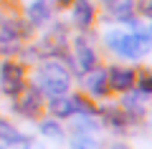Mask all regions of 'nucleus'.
<instances>
[{"label":"nucleus","instance_id":"9d476101","mask_svg":"<svg viewBox=\"0 0 152 149\" xmlns=\"http://www.w3.org/2000/svg\"><path fill=\"white\" fill-rule=\"evenodd\" d=\"M81 91L94 99V101H107L112 91H109V81H107V66H99V68L89 71V73L81 76Z\"/></svg>","mask_w":152,"mask_h":149},{"label":"nucleus","instance_id":"0eeeda50","mask_svg":"<svg viewBox=\"0 0 152 149\" xmlns=\"http://www.w3.org/2000/svg\"><path fill=\"white\" fill-rule=\"evenodd\" d=\"M69 13H71L69 25L76 33H89L99 23V5L94 0H74V5L69 8Z\"/></svg>","mask_w":152,"mask_h":149},{"label":"nucleus","instance_id":"39448f33","mask_svg":"<svg viewBox=\"0 0 152 149\" xmlns=\"http://www.w3.org/2000/svg\"><path fill=\"white\" fill-rule=\"evenodd\" d=\"M10 109H13L15 116L26 119V121H38V119L46 116V99L33 84H28V89L18 99L10 101Z\"/></svg>","mask_w":152,"mask_h":149},{"label":"nucleus","instance_id":"6ab92c4d","mask_svg":"<svg viewBox=\"0 0 152 149\" xmlns=\"http://www.w3.org/2000/svg\"><path fill=\"white\" fill-rule=\"evenodd\" d=\"M51 3H53L56 10H69V8L74 5V0H51Z\"/></svg>","mask_w":152,"mask_h":149},{"label":"nucleus","instance_id":"4468645a","mask_svg":"<svg viewBox=\"0 0 152 149\" xmlns=\"http://www.w3.org/2000/svg\"><path fill=\"white\" fill-rule=\"evenodd\" d=\"M71 101H74L76 116H96L99 104L94 101V99H89L84 91H71Z\"/></svg>","mask_w":152,"mask_h":149},{"label":"nucleus","instance_id":"6e6552de","mask_svg":"<svg viewBox=\"0 0 152 149\" xmlns=\"http://www.w3.org/2000/svg\"><path fill=\"white\" fill-rule=\"evenodd\" d=\"M96 116H99V124H102L104 129H109V132H114V134H127L132 129L129 116L124 114V109H122L119 104H109V101L99 104Z\"/></svg>","mask_w":152,"mask_h":149},{"label":"nucleus","instance_id":"f3484780","mask_svg":"<svg viewBox=\"0 0 152 149\" xmlns=\"http://www.w3.org/2000/svg\"><path fill=\"white\" fill-rule=\"evenodd\" d=\"M71 149H102V142L94 134H74Z\"/></svg>","mask_w":152,"mask_h":149},{"label":"nucleus","instance_id":"7ed1b4c3","mask_svg":"<svg viewBox=\"0 0 152 149\" xmlns=\"http://www.w3.org/2000/svg\"><path fill=\"white\" fill-rule=\"evenodd\" d=\"M102 66V53L96 48V33H76L71 36V73L81 78L84 73Z\"/></svg>","mask_w":152,"mask_h":149},{"label":"nucleus","instance_id":"423d86ee","mask_svg":"<svg viewBox=\"0 0 152 149\" xmlns=\"http://www.w3.org/2000/svg\"><path fill=\"white\" fill-rule=\"evenodd\" d=\"M99 15H102L107 23L129 25V31L140 25V15H137V0H102Z\"/></svg>","mask_w":152,"mask_h":149},{"label":"nucleus","instance_id":"ddd939ff","mask_svg":"<svg viewBox=\"0 0 152 149\" xmlns=\"http://www.w3.org/2000/svg\"><path fill=\"white\" fill-rule=\"evenodd\" d=\"M46 114L58 121H69L71 116H76L74 111V101H71V94L66 96H56V99H46Z\"/></svg>","mask_w":152,"mask_h":149},{"label":"nucleus","instance_id":"dca6fc26","mask_svg":"<svg viewBox=\"0 0 152 149\" xmlns=\"http://www.w3.org/2000/svg\"><path fill=\"white\" fill-rule=\"evenodd\" d=\"M71 132L74 134H96L102 129L99 116H71Z\"/></svg>","mask_w":152,"mask_h":149},{"label":"nucleus","instance_id":"412c9836","mask_svg":"<svg viewBox=\"0 0 152 149\" xmlns=\"http://www.w3.org/2000/svg\"><path fill=\"white\" fill-rule=\"evenodd\" d=\"M0 149H10V147H0Z\"/></svg>","mask_w":152,"mask_h":149},{"label":"nucleus","instance_id":"1a4fd4ad","mask_svg":"<svg viewBox=\"0 0 152 149\" xmlns=\"http://www.w3.org/2000/svg\"><path fill=\"white\" fill-rule=\"evenodd\" d=\"M107 81H109V91L122 96L137 86V68L124 63H112L107 66Z\"/></svg>","mask_w":152,"mask_h":149},{"label":"nucleus","instance_id":"20e7f679","mask_svg":"<svg viewBox=\"0 0 152 149\" xmlns=\"http://www.w3.org/2000/svg\"><path fill=\"white\" fill-rule=\"evenodd\" d=\"M31 84V66L20 58H3L0 61V91L8 99H18Z\"/></svg>","mask_w":152,"mask_h":149},{"label":"nucleus","instance_id":"9b49d317","mask_svg":"<svg viewBox=\"0 0 152 149\" xmlns=\"http://www.w3.org/2000/svg\"><path fill=\"white\" fill-rule=\"evenodd\" d=\"M20 15L26 18V20L31 23L36 31H41V28H48L51 23H53L56 8H53V3H51V0H28Z\"/></svg>","mask_w":152,"mask_h":149},{"label":"nucleus","instance_id":"5701e85b","mask_svg":"<svg viewBox=\"0 0 152 149\" xmlns=\"http://www.w3.org/2000/svg\"><path fill=\"white\" fill-rule=\"evenodd\" d=\"M10 3H15V0H10Z\"/></svg>","mask_w":152,"mask_h":149},{"label":"nucleus","instance_id":"f8f14e48","mask_svg":"<svg viewBox=\"0 0 152 149\" xmlns=\"http://www.w3.org/2000/svg\"><path fill=\"white\" fill-rule=\"evenodd\" d=\"M0 142H3V147H20V149H26L33 139L28 137V134H23L8 116L0 114Z\"/></svg>","mask_w":152,"mask_h":149},{"label":"nucleus","instance_id":"b1692460","mask_svg":"<svg viewBox=\"0 0 152 149\" xmlns=\"http://www.w3.org/2000/svg\"><path fill=\"white\" fill-rule=\"evenodd\" d=\"M150 3H152V0H150Z\"/></svg>","mask_w":152,"mask_h":149},{"label":"nucleus","instance_id":"aec40b11","mask_svg":"<svg viewBox=\"0 0 152 149\" xmlns=\"http://www.w3.org/2000/svg\"><path fill=\"white\" fill-rule=\"evenodd\" d=\"M107 149H132V147H129L127 142H112V144H109Z\"/></svg>","mask_w":152,"mask_h":149},{"label":"nucleus","instance_id":"2eb2a0df","mask_svg":"<svg viewBox=\"0 0 152 149\" xmlns=\"http://www.w3.org/2000/svg\"><path fill=\"white\" fill-rule=\"evenodd\" d=\"M38 132L43 134L46 139H64L66 129H64V124H61L58 119H53V116H43V119H38Z\"/></svg>","mask_w":152,"mask_h":149},{"label":"nucleus","instance_id":"f03ea898","mask_svg":"<svg viewBox=\"0 0 152 149\" xmlns=\"http://www.w3.org/2000/svg\"><path fill=\"white\" fill-rule=\"evenodd\" d=\"M31 84L43 94V99H56V96L71 94L74 73L69 71L64 61L46 58V61H38L36 68L31 71Z\"/></svg>","mask_w":152,"mask_h":149},{"label":"nucleus","instance_id":"a211bd4d","mask_svg":"<svg viewBox=\"0 0 152 149\" xmlns=\"http://www.w3.org/2000/svg\"><path fill=\"white\" fill-rule=\"evenodd\" d=\"M137 91L145 96H152V68H137Z\"/></svg>","mask_w":152,"mask_h":149},{"label":"nucleus","instance_id":"4be33fe9","mask_svg":"<svg viewBox=\"0 0 152 149\" xmlns=\"http://www.w3.org/2000/svg\"><path fill=\"white\" fill-rule=\"evenodd\" d=\"M0 96H3V91H0Z\"/></svg>","mask_w":152,"mask_h":149},{"label":"nucleus","instance_id":"f257e3e1","mask_svg":"<svg viewBox=\"0 0 152 149\" xmlns=\"http://www.w3.org/2000/svg\"><path fill=\"white\" fill-rule=\"evenodd\" d=\"M102 43L107 46L109 53H114L117 58L124 61H140L142 56H147L152 51V31L140 23L132 31L124 28H109L102 36Z\"/></svg>","mask_w":152,"mask_h":149}]
</instances>
